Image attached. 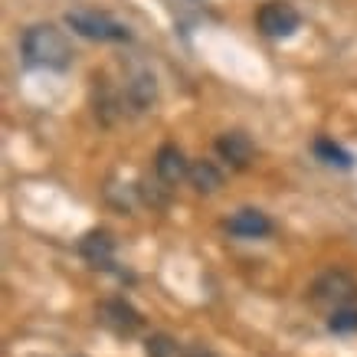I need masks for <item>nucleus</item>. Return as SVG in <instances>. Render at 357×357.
<instances>
[{
    "label": "nucleus",
    "instance_id": "1",
    "mask_svg": "<svg viewBox=\"0 0 357 357\" xmlns=\"http://www.w3.org/2000/svg\"><path fill=\"white\" fill-rule=\"evenodd\" d=\"M23 63L33 69H53L66 73L73 66V46L66 40L63 30H56L53 23H33L20 40Z\"/></svg>",
    "mask_w": 357,
    "mask_h": 357
},
{
    "label": "nucleus",
    "instance_id": "2",
    "mask_svg": "<svg viewBox=\"0 0 357 357\" xmlns=\"http://www.w3.org/2000/svg\"><path fill=\"white\" fill-rule=\"evenodd\" d=\"M66 23L86 36V40H115V43H128L131 33L128 26H121L119 20H112L105 13H96V10H69L66 13Z\"/></svg>",
    "mask_w": 357,
    "mask_h": 357
},
{
    "label": "nucleus",
    "instance_id": "3",
    "mask_svg": "<svg viewBox=\"0 0 357 357\" xmlns=\"http://www.w3.org/2000/svg\"><path fill=\"white\" fill-rule=\"evenodd\" d=\"M312 298L318 305H331V308H351V302H357V282L341 269H331L325 275H318V282L312 285Z\"/></svg>",
    "mask_w": 357,
    "mask_h": 357
},
{
    "label": "nucleus",
    "instance_id": "4",
    "mask_svg": "<svg viewBox=\"0 0 357 357\" xmlns=\"http://www.w3.org/2000/svg\"><path fill=\"white\" fill-rule=\"evenodd\" d=\"M256 23H259V30L272 40H289L298 26H302V17L295 10L292 3H285V0H269V3H262L259 13H256Z\"/></svg>",
    "mask_w": 357,
    "mask_h": 357
},
{
    "label": "nucleus",
    "instance_id": "5",
    "mask_svg": "<svg viewBox=\"0 0 357 357\" xmlns=\"http://www.w3.org/2000/svg\"><path fill=\"white\" fill-rule=\"evenodd\" d=\"M98 321L109 328L112 335H121V337H128L135 335L141 328V314L131 308L125 298H105V302L98 305Z\"/></svg>",
    "mask_w": 357,
    "mask_h": 357
},
{
    "label": "nucleus",
    "instance_id": "6",
    "mask_svg": "<svg viewBox=\"0 0 357 357\" xmlns=\"http://www.w3.org/2000/svg\"><path fill=\"white\" fill-rule=\"evenodd\" d=\"M217 154L229 167H239V171H243V167H249L252 158H256V144H252V138H249L246 131H223L217 138Z\"/></svg>",
    "mask_w": 357,
    "mask_h": 357
},
{
    "label": "nucleus",
    "instance_id": "7",
    "mask_svg": "<svg viewBox=\"0 0 357 357\" xmlns=\"http://www.w3.org/2000/svg\"><path fill=\"white\" fill-rule=\"evenodd\" d=\"M79 252L89 266L96 269H112V259H115V239H112L109 229H89L82 243H79Z\"/></svg>",
    "mask_w": 357,
    "mask_h": 357
},
{
    "label": "nucleus",
    "instance_id": "8",
    "mask_svg": "<svg viewBox=\"0 0 357 357\" xmlns=\"http://www.w3.org/2000/svg\"><path fill=\"white\" fill-rule=\"evenodd\" d=\"M223 227H227V233H233V236L259 239V236H269V233H272V220L266 217L262 210L243 206V210H236V213H233V217H229Z\"/></svg>",
    "mask_w": 357,
    "mask_h": 357
},
{
    "label": "nucleus",
    "instance_id": "9",
    "mask_svg": "<svg viewBox=\"0 0 357 357\" xmlns=\"http://www.w3.org/2000/svg\"><path fill=\"white\" fill-rule=\"evenodd\" d=\"M154 171L161 177V184H177L190 174V164H187L184 151L177 144H161L158 154H154Z\"/></svg>",
    "mask_w": 357,
    "mask_h": 357
},
{
    "label": "nucleus",
    "instance_id": "10",
    "mask_svg": "<svg viewBox=\"0 0 357 357\" xmlns=\"http://www.w3.org/2000/svg\"><path fill=\"white\" fill-rule=\"evenodd\" d=\"M187 181L194 184L197 194H217L220 187H223V174L217 171V164L213 161H194L190 164Z\"/></svg>",
    "mask_w": 357,
    "mask_h": 357
},
{
    "label": "nucleus",
    "instance_id": "11",
    "mask_svg": "<svg viewBox=\"0 0 357 357\" xmlns=\"http://www.w3.org/2000/svg\"><path fill=\"white\" fill-rule=\"evenodd\" d=\"M128 105L135 112H144L154 105V98H158V86H154V76L151 73H138V76L128 82Z\"/></svg>",
    "mask_w": 357,
    "mask_h": 357
},
{
    "label": "nucleus",
    "instance_id": "12",
    "mask_svg": "<svg viewBox=\"0 0 357 357\" xmlns=\"http://www.w3.org/2000/svg\"><path fill=\"white\" fill-rule=\"evenodd\" d=\"M314 154L325 164H331V167H341V171H351V167H354V158H351L341 144H335V141H328V138L314 141Z\"/></svg>",
    "mask_w": 357,
    "mask_h": 357
},
{
    "label": "nucleus",
    "instance_id": "13",
    "mask_svg": "<svg viewBox=\"0 0 357 357\" xmlns=\"http://www.w3.org/2000/svg\"><path fill=\"white\" fill-rule=\"evenodd\" d=\"M328 328L335 335H351L357 331V308H337L331 318H328Z\"/></svg>",
    "mask_w": 357,
    "mask_h": 357
},
{
    "label": "nucleus",
    "instance_id": "14",
    "mask_svg": "<svg viewBox=\"0 0 357 357\" xmlns=\"http://www.w3.org/2000/svg\"><path fill=\"white\" fill-rule=\"evenodd\" d=\"M174 354H177V344L167 335L148 337V357H174Z\"/></svg>",
    "mask_w": 357,
    "mask_h": 357
},
{
    "label": "nucleus",
    "instance_id": "15",
    "mask_svg": "<svg viewBox=\"0 0 357 357\" xmlns=\"http://www.w3.org/2000/svg\"><path fill=\"white\" fill-rule=\"evenodd\" d=\"M181 357H217L210 347H204V344H190V347H184L181 351Z\"/></svg>",
    "mask_w": 357,
    "mask_h": 357
}]
</instances>
